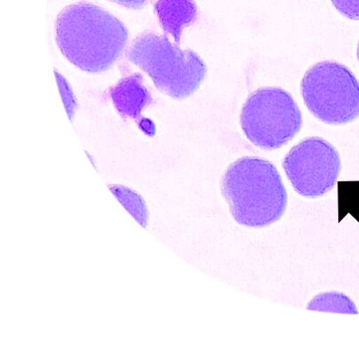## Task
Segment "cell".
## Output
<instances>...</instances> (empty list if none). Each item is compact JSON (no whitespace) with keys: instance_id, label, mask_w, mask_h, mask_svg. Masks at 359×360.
Listing matches in <instances>:
<instances>
[{"instance_id":"13","label":"cell","mask_w":359,"mask_h":360,"mask_svg":"<svg viewBox=\"0 0 359 360\" xmlns=\"http://www.w3.org/2000/svg\"><path fill=\"white\" fill-rule=\"evenodd\" d=\"M357 56H358V60L359 61V43H358V46Z\"/></svg>"},{"instance_id":"10","label":"cell","mask_w":359,"mask_h":360,"mask_svg":"<svg viewBox=\"0 0 359 360\" xmlns=\"http://www.w3.org/2000/svg\"><path fill=\"white\" fill-rule=\"evenodd\" d=\"M332 2L345 18L359 20V0H332Z\"/></svg>"},{"instance_id":"6","label":"cell","mask_w":359,"mask_h":360,"mask_svg":"<svg viewBox=\"0 0 359 360\" xmlns=\"http://www.w3.org/2000/svg\"><path fill=\"white\" fill-rule=\"evenodd\" d=\"M283 168L299 195L315 199L336 186L341 161L337 149L328 141L312 137L291 149L284 158Z\"/></svg>"},{"instance_id":"12","label":"cell","mask_w":359,"mask_h":360,"mask_svg":"<svg viewBox=\"0 0 359 360\" xmlns=\"http://www.w3.org/2000/svg\"><path fill=\"white\" fill-rule=\"evenodd\" d=\"M111 1L117 3L127 8L138 9L143 8L150 2V0H111Z\"/></svg>"},{"instance_id":"5","label":"cell","mask_w":359,"mask_h":360,"mask_svg":"<svg viewBox=\"0 0 359 360\" xmlns=\"http://www.w3.org/2000/svg\"><path fill=\"white\" fill-rule=\"evenodd\" d=\"M301 93L307 108L322 122L347 124L359 117V82L344 65L315 64L303 76Z\"/></svg>"},{"instance_id":"8","label":"cell","mask_w":359,"mask_h":360,"mask_svg":"<svg viewBox=\"0 0 359 360\" xmlns=\"http://www.w3.org/2000/svg\"><path fill=\"white\" fill-rule=\"evenodd\" d=\"M162 28L180 44L183 31L198 19V8L193 0H158L155 6Z\"/></svg>"},{"instance_id":"2","label":"cell","mask_w":359,"mask_h":360,"mask_svg":"<svg viewBox=\"0 0 359 360\" xmlns=\"http://www.w3.org/2000/svg\"><path fill=\"white\" fill-rule=\"evenodd\" d=\"M221 191L233 219L247 228L273 225L287 210V193L279 171L263 158H242L229 165Z\"/></svg>"},{"instance_id":"4","label":"cell","mask_w":359,"mask_h":360,"mask_svg":"<svg viewBox=\"0 0 359 360\" xmlns=\"http://www.w3.org/2000/svg\"><path fill=\"white\" fill-rule=\"evenodd\" d=\"M241 127L256 147L274 150L289 143L302 127V113L292 96L279 87L252 92L242 106Z\"/></svg>"},{"instance_id":"3","label":"cell","mask_w":359,"mask_h":360,"mask_svg":"<svg viewBox=\"0 0 359 360\" xmlns=\"http://www.w3.org/2000/svg\"><path fill=\"white\" fill-rule=\"evenodd\" d=\"M126 58L147 73L158 89L174 99L192 96L207 74L206 64L198 54L182 50L156 32H144L136 38Z\"/></svg>"},{"instance_id":"7","label":"cell","mask_w":359,"mask_h":360,"mask_svg":"<svg viewBox=\"0 0 359 360\" xmlns=\"http://www.w3.org/2000/svg\"><path fill=\"white\" fill-rule=\"evenodd\" d=\"M109 93L113 105L122 117L135 120L145 134H155L154 123L141 115L142 111L152 103V97L144 86L141 74H133L119 80L117 85L110 89Z\"/></svg>"},{"instance_id":"11","label":"cell","mask_w":359,"mask_h":360,"mask_svg":"<svg viewBox=\"0 0 359 360\" xmlns=\"http://www.w3.org/2000/svg\"><path fill=\"white\" fill-rule=\"evenodd\" d=\"M57 80L59 82L60 89L61 91V95H63L65 105L67 107V112L70 116L74 115V112L76 110V102L74 99L73 93L71 92L70 86H67L66 80L58 72H56Z\"/></svg>"},{"instance_id":"9","label":"cell","mask_w":359,"mask_h":360,"mask_svg":"<svg viewBox=\"0 0 359 360\" xmlns=\"http://www.w3.org/2000/svg\"><path fill=\"white\" fill-rule=\"evenodd\" d=\"M306 309L321 312L358 314L353 301L345 294L336 291L317 295L307 304Z\"/></svg>"},{"instance_id":"1","label":"cell","mask_w":359,"mask_h":360,"mask_svg":"<svg viewBox=\"0 0 359 360\" xmlns=\"http://www.w3.org/2000/svg\"><path fill=\"white\" fill-rule=\"evenodd\" d=\"M56 41L70 63L89 73L111 69L124 53L128 30L105 9L81 2L67 6L58 15Z\"/></svg>"}]
</instances>
